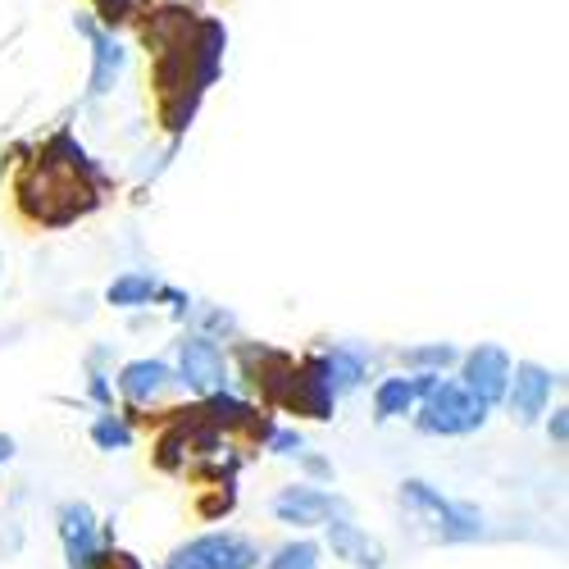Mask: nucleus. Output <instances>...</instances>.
<instances>
[{
  "mask_svg": "<svg viewBox=\"0 0 569 569\" xmlns=\"http://www.w3.org/2000/svg\"><path fill=\"white\" fill-rule=\"evenodd\" d=\"M237 360H242L251 388H260L278 406V397H282V388H288V373H292L297 360L288 351H273V347H242V351H237Z\"/></svg>",
  "mask_w": 569,
  "mask_h": 569,
  "instance_id": "nucleus-13",
  "label": "nucleus"
},
{
  "mask_svg": "<svg viewBox=\"0 0 569 569\" xmlns=\"http://www.w3.org/2000/svg\"><path fill=\"white\" fill-rule=\"evenodd\" d=\"M301 460H306V469L315 473V479H333V465H328V460H319V456H306V451H301Z\"/></svg>",
  "mask_w": 569,
  "mask_h": 569,
  "instance_id": "nucleus-29",
  "label": "nucleus"
},
{
  "mask_svg": "<svg viewBox=\"0 0 569 569\" xmlns=\"http://www.w3.org/2000/svg\"><path fill=\"white\" fill-rule=\"evenodd\" d=\"M556 383H560V378H556L551 369L533 365V360L510 365V383H506V406H510V415H515L519 423H538V419L547 415V406H551Z\"/></svg>",
  "mask_w": 569,
  "mask_h": 569,
  "instance_id": "nucleus-9",
  "label": "nucleus"
},
{
  "mask_svg": "<svg viewBox=\"0 0 569 569\" xmlns=\"http://www.w3.org/2000/svg\"><path fill=\"white\" fill-rule=\"evenodd\" d=\"M319 556H323L319 542L297 538V542H282V547L264 560V569H319Z\"/></svg>",
  "mask_w": 569,
  "mask_h": 569,
  "instance_id": "nucleus-21",
  "label": "nucleus"
},
{
  "mask_svg": "<svg viewBox=\"0 0 569 569\" xmlns=\"http://www.w3.org/2000/svg\"><path fill=\"white\" fill-rule=\"evenodd\" d=\"M10 456H14V438H10V433H0V465H6Z\"/></svg>",
  "mask_w": 569,
  "mask_h": 569,
  "instance_id": "nucleus-30",
  "label": "nucleus"
},
{
  "mask_svg": "<svg viewBox=\"0 0 569 569\" xmlns=\"http://www.w3.org/2000/svg\"><path fill=\"white\" fill-rule=\"evenodd\" d=\"M73 23H78V32L91 41V78H87V97H91V101H101V97H110V91H114L123 64H128V51L119 46V37H114L110 28H101L91 14H78Z\"/></svg>",
  "mask_w": 569,
  "mask_h": 569,
  "instance_id": "nucleus-8",
  "label": "nucleus"
},
{
  "mask_svg": "<svg viewBox=\"0 0 569 569\" xmlns=\"http://www.w3.org/2000/svg\"><path fill=\"white\" fill-rule=\"evenodd\" d=\"M547 438H551L556 447H565V442H569V410H565V406H556V410H551V419H547Z\"/></svg>",
  "mask_w": 569,
  "mask_h": 569,
  "instance_id": "nucleus-25",
  "label": "nucleus"
},
{
  "mask_svg": "<svg viewBox=\"0 0 569 569\" xmlns=\"http://www.w3.org/2000/svg\"><path fill=\"white\" fill-rule=\"evenodd\" d=\"M273 515L282 525L292 529H315V525H328L333 515H347V501L328 488H310V483H292L273 497Z\"/></svg>",
  "mask_w": 569,
  "mask_h": 569,
  "instance_id": "nucleus-10",
  "label": "nucleus"
},
{
  "mask_svg": "<svg viewBox=\"0 0 569 569\" xmlns=\"http://www.w3.org/2000/svg\"><path fill=\"white\" fill-rule=\"evenodd\" d=\"M178 383L173 369L164 360H128L123 373H119V392L128 406H151L164 397V388Z\"/></svg>",
  "mask_w": 569,
  "mask_h": 569,
  "instance_id": "nucleus-14",
  "label": "nucleus"
},
{
  "mask_svg": "<svg viewBox=\"0 0 569 569\" xmlns=\"http://www.w3.org/2000/svg\"><path fill=\"white\" fill-rule=\"evenodd\" d=\"M460 365H465V388L473 397L488 401V406L506 401V383H510V356H506V347L483 342V347H473L469 356H460Z\"/></svg>",
  "mask_w": 569,
  "mask_h": 569,
  "instance_id": "nucleus-11",
  "label": "nucleus"
},
{
  "mask_svg": "<svg viewBox=\"0 0 569 569\" xmlns=\"http://www.w3.org/2000/svg\"><path fill=\"white\" fill-rule=\"evenodd\" d=\"M488 401H479L465 383H442L419 401V415H415V429L429 433V438H465V433H479L488 423Z\"/></svg>",
  "mask_w": 569,
  "mask_h": 569,
  "instance_id": "nucleus-2",
  "label": "nucleus"
},
{
  "mask_svg": "<svg viewBox=\"0 0 569 569\" xmlns=\"http://www.w3.org/2000/svg\"><path fill=\"white\" fill-rule=\"evenodd\" d=\"M328 547H333L338 560H347V565H356V569H383V560H388L383 542L369 538L360 525H351L347 515L328 519Z\"/></svg>",
  "mask_w": 569,
  "mask_h": 569,
  "instance_id": "nucleus-12",
  "label": "nucleus"
},
{
  "mask_svg": "<svg viewBox=\"0 0 569 569\" xmlns=\"http://www.w3.org/2000/svg\"><path fill=\"white\" fill-rule=\"evenodd\" d=\"M87 392H91V401H97V406H110V401H114L110 378H106L101 369H91V388H87Z\"/></svg>",
  "mask_w": 569,
  "mask_h": 569,
  "instance_id": "nucleus-27",
  "label": "nucleus"
},
{
  "mask_svg": "<svg viewBox=\"0 0 569 569\" xmlns=\"http://www.w3.org/2000/svg\"><path fill=\"white\" fill-rule=\"evenodd\" d=\"M173 378L182 388L201 392V397L223 392L228 388V356H223V347L210 333H187L178 342V373Z\"/></svg>",
  "mask_w": 569,
  "mask_h": 569,
  "instance_id": "nucleus-5",
  "label": "nucleus"
},
{
  "mask_svg": "<svg viewBox=\"0 0 569 569\" xmlns=\"http://www.w3.org/2000/svg\"><path fill=\"white\" fill-rule=\"evenodd\" d=\"M101 569H147L132 551H119V547H106V560H101Z\"/></svg>",
  "mask_w": 569,
  "mask_h": 569,
  "instance_id": "nucleus-26",
  "label": "nucleus"
},
{
  "mask_svg": "<svg viewBox=\"0 0 569 569\" xmlns=\"http://www.w3.org/2000/svg\"><path fill=\"white\" fill-rule=\"evenodd\" d=\"M101 187H106V178H101L97 160H91L69 132H60V137L46 141L37 151V160L23 169L14 197L32 223L69 228L73 219H82L101 206Z\"/></svg>",
  "mask_w": 569,
  "mask_h": 569,
  "instance_id": "nucleus-1",
  "label": "nucleus"
},
{
  "mask_svg": "<svg viewBox=\"0 0 569 569\" xmlns=\"http://www.w3.org/2000/svg\"><path fill=\"white\" fill-rule=\"evenodd\" d=\"M319 365H323L328 388H333L338 397H342V392H356V388L365 383V373H369L365 356H360V351H351V347H333V351H323V356H319Z\"/></svg>",
  "mask_w": 569,
  "mask_h": 569,
  "instance_id": "nucleus-17",
  "label": "nucleus"
},
{
  "mask_svg": "<svg viewBox=\"0 0 569 569\" xmlns=\"http://www.w3.org/2000/svg\"><path fill=\"white\" fill-rule=\"evenodd\" d=\"M456 360H460V351H456L451 342H423V347H406V351H401V365L415 369V373H419V369L442 373V369L456 365Z\"/></svg>",
  "mask_w": 569,
  "mask_h": 569,
  "instance_id": "nucleus-20",
  "label": "nucleus"
},
{
  "mask_svg": "<svg viewBox=\"0 0 569 569\" xmlns=\"http://www.w3.org/2000/svg\"><path fill=\"white\" fill-rule=\"evenodd\" d=\"M223 51H228V28L223 19H197V32H192V73H197V87H214L219 69H223Z\"/></svg>",
  "mask_w": 569,
  "mask_h": 569,
  "instance_id": "nucleus-15",
  "label": "nucleus"
},
{
  "mask_svg": "<svg viewBox=\"0 0 569 569\" xmlns=\"http://www.w3.org/2000/svg\"><path fill=\"white\" fill-rule=\"evenodd\" d=\"M264 447H269L273 456H301V451H306V438H301V433H292V429H273Z\"/></svg>",
  "mask_w": 569,
  "mask_h": 569,
  "instance_id": "nucleus-24",
  "label": "nucleus"
},
{
  "mask_svg": "<svg viewBox=\"0 0 569 569\" xmlns=\"http://www.w3.org/2000/svg\"><path fill=\"white\" fill-rule=\"evenodd\" d=\"M401 506L415 510L442 542H469V538L483 533V510L479 506L447 501L433 483H423V479H406L401 483Z\"/></svg>",
  "mask_w": 569,
  "mask_h": 569,
  "instance_id": "nucleus-3",
  "label": "nucleus"
},
{
  "mask_svg": "<svg viewBox=\"0 0 569 569\" xmlns=\"http://www.w3.org/2000/svg\"><path fill=\"white\" fill-rule=\"evenodd\" d=\"M278 406H288L292 415H306V419H333V410H338V392L328 388L319 356H310V360L292 365L288 388H282Z\"/></svg>",
  "mask_w": 569,
  "mask_h": 569,
  "instance_id": "nucleus-7",
  "label": "nucleus"
},
{
  "mask_svg": "<svg viewBox=\"0 0 569 569\" xmlns=\"http://www.w3.org/2000/svg\"><path fill=\"white\" fill-rule=\"evenodd\" d=\"M56 529L69 556V569H101L106 560V542H101V519L87 501H64L56 515ZM114 547V542H110Z\"/></svg>",
  "mask_w": 569,
  "mask_h": 569,
  "instance_id": "nucleus-6",
  "label": "nucleus"
},
{
  "mask_svg": "<svg viewBox=\"0 0 569 569\" xmlns=\"http://www.w3.org/2000/svg\"><path fill=\"white\" fill-rule=\"evenodd\" d=\"M415 410V388H410V378H383V383L373 388V419L378 423H388V419H401Z\"/></svg>",
  "mask_w": 569,
  "mask_h": 569,
  "instance_id": "nucleus-18",
  "label": "nucleus"
},
{
  "mask_svg": "<svg viewBox=\"0 0 569 569\" xmlns=\"http://www.w3.org/2000/svg\"><path fill=\"white\" fill-rule=\"evenodd\" d=\"M256 565L260 551L242 533H201L164 560V569H256Z\"/></svg>",
  "mask_w": 569,
  "mask_h": 569,
  "instance_id": "nucleus-4",
  "label": "nucleus"
},
{
  "mask_svg": "<svg viewBox=\"0 0 569 569\" xmlns=\"http://www.w3.org/2000/svg\"><path fill=\"white\" fill-rule=\"evenodd\" d=\"M156 288H160V282L151 273H119L110 288H106V301L114 310H137V306H151L156 301Z\"/></svg>",
  "mask_w": 569,
  "mask_h": 569,
  "instance_id": "nucleus-19",
  "label": "nucleus"
},
{
  "mask_svg": "<svg viewBox=\"0 0 569 569\" xmlns=\"http://www.w3.org/2000/svg\"><path fill=\"white\" fill-rule=\"evenodd\" d=\"M192 28H197V14L187 10V6H160V10L151 14V23L141 28V37H147L151 51H169V46H178V41L192 37Z\"/></svg>",
  "mask_w": 569,
  "mask_h": 569,
  "instance_id": "nucleus-16",
  "label": "nucleus"
},
{
  "mask_svg": "<svg viewBox=\"0 0 569 569\" xmlns=\"http://www.w3.org/2000/svg\"><path fill=\"white\" fill-rule=\"evenodd\" d=\"M91 442H97L101 451H128L132 447V429L123 415H101L97 423H91Z\"/></svg>",
  "mask_w": 569,
  "mask_h": 569,
  "instance_id": "nucleus-22",
  "label": "nucleus"
},
{
  "mask_svg": "<svg viewBox=\"0 0 569 569\" xmlns=\"http://www.w3.org/2000/svg\"><path fill=\"white\" fill-rule=\"evenodd\" d=\"M132 10H137V0H91V14L101 19V28H119V23H128L132 19Z\"/></svg>",
  "mask_w": 569,
  "mask_h": 569,
  "instance_id": "nucleus-23",
  "label": "nucleus"
},
{
  "mask_svg": "<svg viewBox=\"0 0 569 569\" xmlns=\"http://www.w3.org/2000/svg\"><path fill=\"white\" fill-rule=\"evenodd\" d=\"M206 328H210V333H232L237 319L228 310H206Z\"/></svg>",
  "mask_w": 569,
  "mask_h": 569,
  "instance_id": "nucleus-28",
  "label": "nucleus"
}]
</instances>
